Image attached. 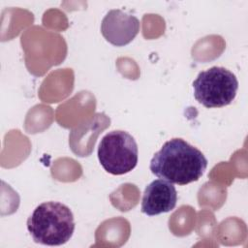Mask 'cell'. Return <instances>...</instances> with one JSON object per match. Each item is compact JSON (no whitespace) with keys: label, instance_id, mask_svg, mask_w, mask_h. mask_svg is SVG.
I'll list each match as a JSON object with an SVG mask.
<instances>
[{"label":"cell","instance_id":"cell-1","mask_svg":"<svg viewBox=\"0 0 248 248\" xmlns=\"http://www.w3.org/2000/svg\"><path fill=\"white\" fill-rule=\"evenodd\" d=\"M206 167L207 159L203 153L180 138L166 141L149 165L154 175L178 185L199 180Z\"/></svg>","mask_w":248,"mask_h":248},{"label":"cell","instance_id":"cell-2","mask_svg":"<svg viewBox=\"0 0 248 248\" xmlns=\"http://www.w3.org/2000/svg\"><path fill=\"white\" fill-rule=\"evenodd\" d=\"M26 226L35 242L48 246L65 244L76 227L72 210L58 202L39 204L28 217Z\"/></svg>","mask_w":248,"mask_h":248},{"label":"cell","instance_id":"cell-3","mask_svg":"<svg viewBox=\"0 0 248 248\" xmlns=\"http://www.w3.org/2000/svg\"><path fill=\"white\" fill-rule=\"evenodd\" d=\"M193 88L194 97L200 104L205 108H222L235 98L238 80L232 72L214 66L198 75Z\"/></svg>","mask_w":248,"mask_h":248},{"label":"cell","instance_id":"cell-4","mask_svg":"<svg viewBox=\"0 0 248 248\" xmlns=\"http://www.w3.org/2000/svg\"><path fill=\"white\" fill-rule=\"evenodd\" d=\"M139 149L129 133L113 130L106 134L98 147V159L104 170L113 175L130 172L138 164Z\"/></svg>","mask_w":248,"mask_h":248},{"label":"cell","instance_id":"cell-5","mask_svg":"<svg viewBox=\"0 0 248 248\" xmlns=\"http://www.w3.org/2000/svg\"><path fill=\"white\" fill-rule=\"evenodd\" d=\"M140 31V20L133 15L119 9L110 10L101 23L104 38L115 46L130 44Z\"/></svg>","mask_w":248,"mask_h":248},{"label":"cell","instance_id":"cell-6","mask_svg":"<svg viewBox=\"0 0 248 248\" xmlns=\"http://www.w3.org/2000/svg\"><path fill=\"white\" fill-rule=\"evenodd\" d=\"M176 202L177 192L173 184L160 178L145 187L140 210L148 216H155L172 210Z\"/></svg>","mask_w":248,"mask_h":248}]
</instances>
